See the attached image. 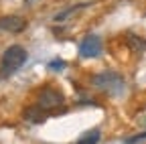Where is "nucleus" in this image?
Segmentation results:
<instances>
[{"instance_id": "nucleus-11", "label": "nucleus", "mask_w": 146, "mask_h": 144, "mask_svg": "<svg viewBox=\"0 0 146 144\" xmlns=\"http://www.w3.org/2000/svg\"><path fill=\"white\" fill-rule=\"evenodd\" d=\"M144 140H146V132H140V134L124 138V144H138V142H144Z\"/></svg>"}, {"instance_id": "nucleus-2", "label": "nucleus", "mask_w": 146, "mask_h": 144, "mask_svg": "<svg viewBox=\"0 0 146 144\" xmlns=\"http://www.w3.org/2000/svg\"><path fill=\"white\" fill-rule=\"evenodd\" d=\"M29 59V53L25 47L21 45H10L4 53H2V59H0V73L4 75H12L21 69Z\"/></svg>"}, {"instance_id": "nucleus-9", "label": "nucleus", "mask_w": 146, "mask_h": 144, "mask_svg": "<svg viewBox=\"0 0 146 144\" xmlns=\"http://www.w3.org/2000/svg\"><path fill=\"white\" fill-rule=\"evenodd\" d=\"M87 4H77V6H71L69 10H63V12H59V14H55V21L57 23H61V21H67V19H71L73 14H77L81 8H85Z\"/></svg>"}, {"instance_id": "nucleus-10", "label": "nucleus", "mask_w": 146, "mask_h": 144, "mask_svg": "<svg viewBox=\"0 0 146 144\" xmlns=\"http://www.w3.org/2000/svg\"><path fill=\"white\" fill-rule=\"evenodd\" d=\"M47 67H49V71H63V69L67 67V63H65L63 59H53Z\"/></svg>"}, {"instance_id": "nucleus-7", "label": "nucleus", "mask_w": 146, "mask_h": 144, "mask_svg": "<svg viewBox=\"0 0 146 144\" xmlns=\"http://www.w3.org/2000/svg\"><path fill=\"white\" fill-rule=\"evenodd\" d=\"M126 45L132 53H144L146 51V39L138 37V35H128L126 37Z\"/></svg>"}, {"instance_id": "nucleus-8", "label": "nucleus", "mask_w": 146, "mask_h": 144, "mask_svg": "<svg viewBox=\"0 0 146 144\" xmlns=\"http://www.w3.org/2000/svg\"><path fill=\"white\" fill-rule=\"evenodd\" d=\"M100 138H102V132L98 128H91V130L83 132L75 144H100Z\"/></svg>"}, {"instance_id": "nucleus-4", "label": "nucleus", "mask_w": 146, "mask_h": 144, "mask_svg": "<svg viewBox=\"0 0 146 144\" xmlns=\"http://www.w3.org/2000/svg\"><path fill=\"white\" fill-rule=\"evenodd\" d=\"M104 49V41L100 35H87L79 43V57L81 59H96Z\"/></svg>"}, {"instance_id": "nucleus-1", "label": "nucleus", "mask_w": 146, "mask_h": 144, "mask_svg": "<svg viewBox=\"0 0 146 144\" xmlns=\"http://www.w3.org/2000/svg\"><path fill=\"white\" fill-rule=\"evenodd\" d=\"M89 83L102 94H118L124 89V77L118 71H98L89 77Z\"/></svg>"}, {"instance_id": "nucleus-3", "label": "nucleus", "mask_w": 146, "mask_h": 144, "mask_svg": "<svg viewBox=\"0 0 146 144\" xmlns=\"http://www.w3.org/2000/svg\"><path fill=\"white\" fill-rule=\"evenodd\" d=\"M36 106H39L41 110H45L47 114L57 112V110H61L65 106V96L57 87L45 85V87H41V92L36 94Z\"/></svg>"}, {"instance_id": "nucleus-5", "label": "nucleus", "mask_w": 146, "mask_h": 144, "mask_svg": "<svg viewBox=\"0 0 146 144\" xmlns=\"http://www.w3.org/2000/svg\"><path fill=\"white\" fill-rule=\"evenodd\" d=\"M29 27L25 16H18V14H6V16H0V31L2 33H10V35H18L23 33Z\"/></svg>"}, {"instance_id": "nucleus-6", "label": "nucleus", "mask_w": 146, "mask_h": 144, "mask_svg": "<svg viewBox=\"0 0 146 144\" xmlns=\"http://www.w3.org/2000/svg\"><path fill=\"white\" fill-rule=\"evenodd\" d=\"M47 112L45 110H41L36 104H33V106H27L25 108V112H23V118H25V122H29V124H43L45 120H47Z\"/></svg>"}]
</instances>
